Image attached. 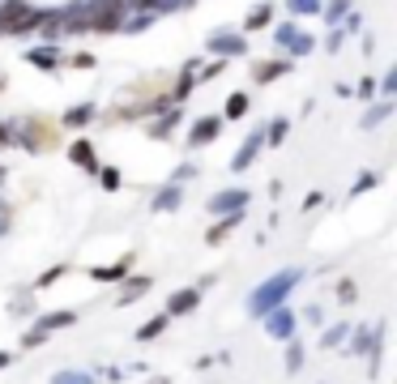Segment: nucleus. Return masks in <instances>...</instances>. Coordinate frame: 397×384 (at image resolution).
I'll return each instance as SVG.
<instances>
[{"label":"nucleus","instance_id":"nucleus-2","mask_svg":"<svg viewBox=\"0 0 397 384\" xmlns=\"http://www.w3.org/2000/svg\"><path fill=\"white\" fill-rule=\"evenodd\" d=\"M265 22H269V9H252V13H248V22H244V26H248V30H261V26H265Z\"/></svg>","mask_w":397,"mask_h":384},{"label":"nucleus","instance_id":"nucleus-5","mask_svg":"<svg viewBox=\"0 0 397 384\" xmlns=\"http://www.w3.org/2000/svg\"><path fill=\"white\" fill-rule=\"evenodd\" d=\"M162 329H167V320H162V316H158V320H150V324H145V329H141V338H154V333H162Z\"/></svg>","mask_w":397,"mask_h":384},{"label":"nucleus","instance_id":"nucleus-10","mask_svg":"<svg viewBox=\"0 0 397 384\" xmlns=\"http://www.w3.org/2000/svg\"><path fill=\"white\" fill-rule=\"evenodd\" d=\"M0 86H5V81H0Z\"/></svg>","mask_w":397,"mask_h":384},{"label":"nucleus","instance_id":"nucleus-7","mask_svg":"<svg viewBox=\"0 0 397 384\" xmlns=\"http://www.w3.org/2000/svg\"><path fill=\"white\" fill-rule=\"evenodd\" d=\"M30 60H34V65H43V69H47V65H56V56H51V51H34Z\"/></svg>","mask_w":397,"mask_h":384},{"label":"nucleus","instance_id":"nucleus-9","mask_svg":"<svg viewBox=\"0 0 397 384\" xmlns=\"http://www.w3.org/2000/svg\"><path fill=\"white\" fill-rule=\"evenodd\" d=\"M0 367H5V355H0Z\"/></svg>","mask_w":397,"mask_h":384},{"label":"nucleus","instance_id":"nucleus-1","mask_svg":"<svg viewBox=\"0 0 397 384\" xmlns=\"http://www.w3.org/2000/svg\"><path fill=\"white\" fill-rule=\"evenodd\" d=\"M73 162H77V167H94V150H90L86 141H77V145H73Z\"/></svg>","mask_w":397,"mask_h":384},{"label":"nucleus","instance_id":"nucleus-4","mask_svg":"<svg viewBox=\"0 0 397 384\" xmlns=\"http://www.w3.org/2000/svg\"><path fill=\"white\" fill-rule=\"evenodd\" d=\"M82 120H90V107H73V112L65 116V124H82Z\"/></svg>","mask_w":397,"mask_h":384},{"label":"nucleus","instance_id":"nucleus-6","mask_svg":"<svg viewBox=\"0 0 397 384\" xmlns=\"http://www.w3.org/2000/svg\"><path fill=\"white\" fill-rule=\"evenodd\" d=\"M188 303H197V295H188V291H184V295H180V299H176V303H171V312H184V307H188Z\"/></svg>","mask_w":397,"mask_h":384},{"label":"nucleus","instance_id":"nucleus-8","mask_svg":"<svg viewBox=\"0 0 397 384\" xmlns=\"http://www.w3.org/2000/svg\"><path fill=\"white\" fill-rule=\"evenodd\" d=\"M5 141H9V128H0V145H5Z\"/></svg>","mask_w":397,"mask_h":384},{"label":"nucleus","instance_id":"nucleus-3","mask_svg":"<svg viewBox=\"0 0 397 384\" xmlns=\"http://www.w3.org/2000/svg\"><path fill=\"white\" fill-rule=\"evenodd\" d=\"M214 133H218V120H205V124H201V128H197V133H193V141H197V145H201V141H209V137H214Z\"/></svg>","mask_w":397,"mask_h":384}]
</instances>
